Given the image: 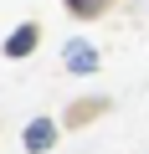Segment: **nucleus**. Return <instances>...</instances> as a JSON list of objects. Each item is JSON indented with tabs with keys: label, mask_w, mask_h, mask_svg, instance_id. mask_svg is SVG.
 Returning a JSON list of instances; mask_svg holds the SVG:
<instances>
[{
	"label": "nucleus",
	"mask_w": 149,
	"mask_h": 154,
	"mask_svg": "<svg viewBox=\"0 0 149 154\" xmlns=\"http://www.w3.org/2000/svg\"><path fill=\"white\" fill-rule=\"evenodd\" d=\"M36 41H41V31H36V26H16V31H11V41H5V57H26V51H36Z\"/></svg>",
	"instance_id": "nucleus-3"
},
{
	"label": "nucleus",
	"mask_w": 149,
	"mask_h": 154,
	"mask_svg": "<svg viewBox=\"0 0 149 154\" xmlns=\"http://www.w3.org/2000/svg\"><path fill=\"white\" fill-rule=\"evenodd\" d=\"M51 144H57V123H51V118H36V123L26 128V149H31V154H46Z\"/></svg>",
	"instance_id": "nucleus-1"
},
{
	"label": "nucleus",
	"mask_w": 149,
	"mask_h": 154,
	"mask_svg": "<svg viewBox=\"0 0 149 154\" xmlns=\"http://www.w3.org/2000/svg\"><path fill=\"white\" fill-rule=\"evenodd\" d=\"M103 5H108V0H67V11L82 16V21H88V16H103Z\"/></svg>",
	"instance_id": "nucleus-4"
},
{
	"label": "nucleus",
	"mask_w": 149,
	"mask_h": 154,
	"mask_svg": "<svg viewBox=\"0 0 149 154\" xmlns=\"http://www.w3.org/2000/svg\"><path fill=\"white\" fill-rule=\"evenodd\" d=\"M67 67L72 72H98V51L88 41H67Z\"/></svg>",
	"instance_id": "nucleus-2"
}]
</instances>
